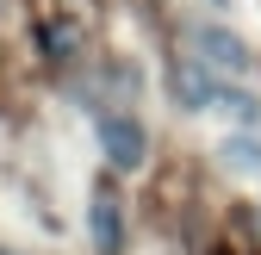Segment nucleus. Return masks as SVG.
I'll return each instance as SVG.
<instances>
[{
  "label": "nucleus",
  "mask_w": 261,
  "mask_h": 255,
  "mask_svg": "<svg viewBox=\"0 0 261 255\" xmlns=\"http://www.w3.org/2000/svg\"><path fill=\"white\" fill-rule=\"evenodd\" d=\"M100 143H106V156H112L118 168H137V162H143V149H149L143 124L130 118V112H106V118H100Z\"/></svg>",
  "instance_id": "nucleus-1"
},
{
  "label": "nucleus",
  "mask_w": 261,
  "mask_h": 255,
  "mask_svg": "<svg viewBox=\"0 0 261 255\" xmlns=\"http://www.w3.org/2000/svg\"><path fill=\"white\" fill-rule=\"evenodd\" d=\"M193 50H199L205 62H224V69H237V75L255 62V56H249V44H243V38H230L224 25H193Z\"/></svg>",
  "instance_id": "nucleus-2"
},
{
  "label": "nucleus",
  "mask_w": 261,
  "mask_h": 255,
  "mask_svg": "<svg viewBox=\"0 0 261 255\" xmlns=\"http://www.w3.org/2000/svg\"><path fill=\"white\" fill-rule=\"evenodd\" d=\"M93 218H100V249H118V212H112V199H106V193L93 199Z\"/></svg>",
  "instance_id": "nucleus-3"
},
{
  "label": "nucleus",
  "mask_w": 261,
  "mask_h": 255,
  "mask_svg": "<svg viewBox=\"0 0 261 255\" xmlns=\"http://www.w3.org/2000/svg\"><path fill=\"white\" fill-rule=\"evenodd\" d=\"M230 156H237V162H249V168H261V143H249V137H237Z\"/></svg>",
  "instance_id": "nucleus-4"
}]
</instances>
